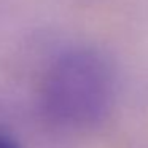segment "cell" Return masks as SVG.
I'll list each match as a JSON object with an SVG mask.
<instances>
[{"label":"cell","mask_w":148,"mask_h":148,"mask_svg":"<svg viewBox=\"0 0 148 148\" xmlns=\"http://www.w3.org/2000/svg\"><path fill=\"white\" fill-rule=\"evenodd\" d=\"M113 100V73L100 53L89 48L65 51L45 81V105L54 119L89 127L107 116Z\"/></svg>","instance_id":"cell-1"},{"label":"cell","mask_w":148,"mask_h":148,"mask_svg":"<svg viewBox=\"0 0 148 148\" xmlns=\"http://www.w3.org/2000/svg\"><path fill=\"white\" fill-rule=\"evenodd\" d=\"M0 148H21V147L13 137L0 132Z\"/></svg>","instance_id":"cell-2"}]
</instances>
